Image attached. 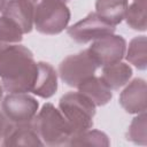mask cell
Listing matches in <instances>:
<instances>
[{
	"mask_svg": "<svg viewBox=\"0 0 147 147\" xmlns=\"http://www.w3.org/2000/svg\"><path fill=\"white\" fill-rule=\"evenodd\" d=\"M23 32L21 28L10 18L0 16V42L5 44H18L23 39Z\"/></svg>",
	"mask_w": 147,
	"mask_h": 147,
	"instance_id": "20",
	"label": "cell"
},
{
	"mask_svg": "<svg viewBox=\"0 0 147 147\" xmlns=\"http://www.w3.org/2000/svg\"><path fill=\"white\" fill-rule=\"evenodd\" d=\"M147 39L146 36H138L131 39L129 47L125 51L126 60L133 64L138 70H146L147 68Z\"/></svg>",
	"mask_w": 147,
	"mask_h": 147,
	"instance_id": "16",
	"label": "cell"
},
{
	"mask_svg": "<svg viewBox=\"0 0 147 147\" xmlns=\"http://www.w3.org/2000/svg\"><path fill=\"white\" fill-rule=\"evenodd\" d=\"M10 124H11V123L8 121V118L5 116V114L0 111V141L3 139V137H5L6 132H7V130H8L9 126H10Z\"/></svg>",
	"mask_w": 147,
	"mask_h": 147,
	"instance_id": "21",
	"label": "cell"
},
{
	"mask_svg": "<svg viewBox=\"0 0 147 147\" xmlns=\"http://www.w3.org/2000/svg\"><path fill=\"white\" fill-rule=\"evenodd\" d=\"M61 1H63V2H65V1H69V0H61Z\"/></svg>",
	"mask_w": 147,
	"mask_h": 147,
	"instance_id": "24",
	"label": "cell"
},
{
	"mask_svg": "<svg viewBox=\"0 0 147 147\" xmlns=\"http://www.w3.org/2000/svg\"><path fill=\"white\" fill-rule=\"evenodd\" d=\"M110 141L108 136L99 130H86L75 133L70 137L67 146H109Z\"/></svg>",
	"mask_w": 147,
	"mask_h": 147,
	"instance_id": "18",
	"label": "cell"
},
{
	"mask_svg": "<svg viewBox=\"0 0 147 147\" xmlns=\"http://www.w3.org/2000/svg\"><path fill=\"white\" fill-rule=\"evenodd\" d=\"M38 0H8L2 15L14 21L23 33H30L33 29L34 5Z\"/></svg>",
	"mask_w": 147,
	"mask_h": 147,
	"instance_id": "10",
	"label": "cell"
},
{
	"mask_svg": "<svg viewBox=\"0 0 147 147\" xmlns=\"http://www.w3.org/2000/svg\"><path fill=\"white\" fill-rule=\"evenodd\" d=\"M98 68L88 49H84L77 54L68 55L61 61L59 64V76L68 86L78 87L85 79L94 76Z\"/></svg>",
	"mask_w": 147,
	"mask_h": 147,
	"instance_id": "5",
	"label": "cell"
},
{
	"mask_svg": "<svg viewBox=\"0 0 147 147\" xmlns=\"http://www.w3.org/2000/svg\"><path fill=\"white\" fill-rule=\"evenodd\" d=\"M2 146H42L37 130L32 122L28 123H11L7 130L2 141Z\"/></svg>",
	"mask_w": 147,
	"mask_h": 147,
	"instance_id": "11",
	"label": "cell"
},
{
	"mask_svg": "<svg viewBox=\"0 0 147 147\" xmlns=\"http://www.w3.org/2000/svg\"><path fill=\"white\" fill-rule=\"evenodd\" d=\"M126 139L136 145L145 146L147 144V116L146 111L138 114L136 116L127 129Z\"/></svg>",
	"mask_w": 147,
	"mask_h": 147,
	"instance_id": "19",
	"label": "cell"
},
{
	"mask_svg": "<svg viewBox=\"0 0 147 147\" xmlns=\"http://www.w3.org/2000/svg\"><path fill=\"white\" fill-rule=\"evenodd\" d=\"M147 85L142 78L132 79L119 94V105L129 114H140L146 111Z\"/></svg>",
	"mask_w": 147,
	"mask_h": 147,
	"instance_id": "9",
	"label": "cell"
},
{
	"mask_svg": "<svg viewBox=\"0 0 147 147\" xmlns=\"http://www.w3.org/2000/svg\"><path fill=\"white\" fill-rule=\"evenodd\" d=\"M116 28L102 20L95 11L69 26L67 32L77 44H87L106 36L113 34Z\"/></svg>",
	"mask_w": 147,
	"mask_h": 147,
	"instance_id": "6",
	"label": "cell"
},
{
	"mask_svg": "<svg viewBox=\"0 0 147 147\" xmlns=\"http://www.w3.org/2000/svg\"><path fill=\"white\" fill-rule=\"evenodd\" d=\"M44 145L67 146L72 136L71 127L62 113L51 102H46L32 121Z\"/></svg>",
	"mask_w": 147,
	"mask_h": 147,
	"instance_id": "2",
	"label": "cell"
},
{
	"mask_svg": "<svg viewBox=\"0 0 147 147\" xmlns=\"http://www.w3.org/2000/svg\"><path fill=\"white\" fill-rule=\"evenodd\" d=\"M127 6V0H96L95 13L107 23L116 26L124 20Z\"/></svg>",
	"mask_w": 147,
	"mask_h": 147,
	"instance_id": "15",
	"label": "cell"
},
{
	"mask_svg": "<svg viewBox=\"0 0 147 147\" xmlns=\"http://www.w3.org/2000/svg\"><path fill=\"white\" fill-rule=\"evenodd\" d=\"M70 10L61 0H38L34 5L33 26L41 34L61 33L69 24Z\"/></svg>",
	"mask_w": 147,
	"mask_h": 147,
	"instance_id": "4",
	"label": "cell"
},
{
	"mask_svg": "<svg viewBox=\"0 0 147 147\" xmlns=\"http://www.w3.org/2000/svg\"><path fill=\"white\" fill-rule=\"evenodd\" d=\"M129 28L136 31H146L147 29V15H146V0H133L127 6L125 17Z\"/></svg>",
	"mask_w": 147,
	"mask_h": 147,
	"instance_id": "17",
	"label": "cell"
},
{
	"mask_svg": "<svg viewBox=\"0 0 147 147\" xmlns=\"http://www.w3.org/2000/svg\"><path fill=\"white\" fill-rule=\"evenodd\" d=\"M98 67H106L119 62L126 51V41L122 36L109 34L96 39L87 48Z\"/></svg>",
	"mask_w": 147,
	"mask_h": 147,
	"instance_id": "8",
	"label": "cell"
},
{
	"mask_svg": "<svg viewBox=\"0 0 147 147\" xmlns=\"http://www.w3.org/2000/svg\"><path fill=\"white\" fill-rule=\"evenodd\" d=\"M132 68L127 63L119 61L103 67L100 78L111 91H115L126 85L132 77Z\"/></svg>",
	"mask_w": 147,
	"mask_h": 147,
	"instance_id": "14",
	"label": "cell"
},
{
	"mask_svg": "<svg viewBox=\"0 0 147 147\" xmlns=\"http://www.w3.org/2000/svg\"><path fill=\"white\" fill-rule=\"evenodd\" d=\"M77 88L78 92L85 95L90 101H92L95 107L107 105L113 98L111 90L102 82L100 77L92 76L79 84Z\"/></svg>",
	"mask_w": 147,
	"mask_h": 147,
	"instance_id": "13",
	"label": "cell"
},
{
	"mask_svg": "<svg viewBox=\"0 0 147 147\" xmlns=\"http://www.w3.org/2000/svg\"><path fill=\"white\" fill-rule=\"evenodd\" d=\"M2 95H3V87H2V84L0 83V101L2 100Z\"/></svg>",
	"mask_w": 147,
	"mask_h": 147,
	"instance_id": "23",
	"label": "cell"
},
{
	"mask_svg": "<svg viewBox=\"0 0 147 147\" xmlns=\"http://www.w3.org/2000/svg\"><path fill=\"white\" fill-rule=\"evenodd\" d=\"M59 110L69 123L72 134L93 126L95 106L79 92H68L59 100Z\"/></svg>",
	"mask_w": 147,
	"mask_h": 147,
	"instance_id": "3",
	"label": "cell"
},
{
	"mask_svg": "<svg viewBox=\"0 0 147 147\" xmlns=\"http://www.w3.org/2000/svg\"><path fill=\"white\" fill-rule=\"evenodd\" d=\"M37 65V78L31 93L42 99H49L57 91V72L53 65L47 62L39 61Z\"/></svg>",
	"mask_w": 147,
	"mask_h": 147,
	"instance_id": "12",
	"label": "cell"
},
{
	"mask_svg": "<svg viewBox=\"0 0 147 147\" xmlns=\"http://www.w3.org/2000/svg\"><path fill=\"white\" fill-rule=\"evenodd\" d=\"M1 108L10 123H28L37 115L39 102L28 93H9L1 100Z\"/></svg>",
	"mask_w": 147,
	"mask_h": 147,
	"instance_id": "7",
	"label": "cell"
},
{
	"mask_svg": "<svg viewBox=\"0 0 147 147\" xmlns=\"http://www.w3.org/2000/svg\"><path fill=\"white\" fill-rule=\"evenodd\" d=\"M37 72V62L28 47L20 44L0 42V78L6 92H32Z\"/></svg>",
	"mask_w": 147,
	"mask_h": 147,
	"instance_id": "1",
	"label": "cell"
},
{
	"mask_svg": "<svg viewBox=\"0 0 147 147\" xmlns=\"http://www.w3.org/2000/svg\"><path fill=\"white\" fill-rule=\"evenodd\" d=\"M7 1L8 0H0V13H2V10H3V8H5L6 3H7Z\"/></svg>",
	"mask_w": 147,
	"mask_h": 147,
	"instance_id": "22",
	"label": "cell"
}]
</instances>
